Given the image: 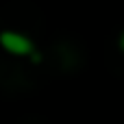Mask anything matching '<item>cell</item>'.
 Instances as JSON below:
<instances>
[{
  "instance_id": "6da1fadb",
  "label": "cell",
  "mask_w": 124,
  "mask_h": 124,
  "mask_svg": "<svg viewBox=\"0 0 124 124\" xmlns=\"http://www.w3.org/2000/svg\"><path fill=\"white\" fill-rule=\"evenodd\" d=\"M0 46L11 52V54H17V57H26V54H33L35 52V46L33 41L22 35V33H15V31H4L0 33Z\"/></svg>"
}]
</instances>
